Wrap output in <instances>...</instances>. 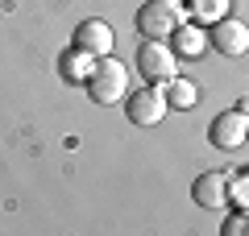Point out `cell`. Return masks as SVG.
<instances>
[{
    "label": "cell",
    "mask_w": 249,
    "mask_h": 236,
    "mask_svg": "<svg viewBox=\"0 0 249 236\" xmlns=\"http://www.w3.org/2000/svg\"><path fill=\"white\" fill-rule=\"evenodd\" d=\"M124 91H129V70H124V62L116 58H96V67H91L88 75V96L96 100V104H116V100H124Z\"/></svg>",
    "instance_id": "1"
},
{
    "label": "cell",
    "mask_w": 249,
    "mask_h": 236,
    "mask_svg": "<svg viewBox=\"0 0 249 236\" xmlns=\"http://www.w3.org/2000/svg\"><path fill=\"white\" fill-rule=\"evenodd\" d=\"M137 70H142V79H150V83H170V79L178 75V54L175 46H166L162 37H145V46L137 50Z\"/></svg>",
    "instance_id": "2"
},
{
    "label": "cell",
    "mask_w": 249,
    "mask_h": 236,
    "mask_svg": "<svg viewBox=\"0 0 249 236\" xmlns=\"http://www.w3.org/2000/svg\"><path fill=\"white\" fill-rule=\"evenodd\" d=\"M183 21H187V13H183L178 0H150V4H142V13H137L142 37H162V42H166Z\"/></svg>",
    "instance_id": "3"
},
{
    "label": "cell",
    "mask_w": 249,
    "mask_h": 236,
    "mask_svg": "<svg viewBox=\"0 0 249 236\" xmlns=\"http://www.w3.org/2000/svg\"><path fill=\"white\" fill-rule=\"evenodd\" d=\"M166 91L158 87V83H150V87H142V91H133V96L124 100V116L133 124H158L162 116H166Z\"/></svg>",
    "instance_id": "4"
},
{
    "label": "cell",
    "mask_w": 249,
    "mask_h": 236,
    "mask_svg": "<svg viewBox=\"0 0 249 236\" xmlns=\"http://www.w3.org/2000/svg\"><path fill=\"white\" fill-rule=\"evenodd\" d=\"M249 133V108H232V112H220L208 129V141L216 149H241Z\"/></svg>",
    "instance_id": "5"
},
{
    "label": "cell",
    "mask_w": 249,
    "mask_h": 236,
    "mask_svg": "<svg viewBox=\"0 0 249 236\" xmlns=\"http://www.w3.org/2000/svg\"><path fill=\"white\" fill-rule=\"evenodd\" d=\"M112 25L108 21H100V17H88V21H79L75 25V37H71V46L75 50H83V54H91V58H104L108 50H112Z\"/></svg>",
    "instance_id": "6"
},
{
    "label": "cell",
    "mask_w": 249,
    "mask_h": 236,
    "mask_svg": "<svg viewBox=\"0 0 249 236\" xmlns=\"http://www.w3.org/2000/svg\"><path fill=\"white\" fill-rule=\"evenodd\" d=\"M229 183H232V174H224V170H208V174L196 178L191 199H196L199 207H208V211H224V203H229Z\"/></svg>",
    "instance_id": "7"
},
{
    "label": "cell",
    "mask_w": 249,
    "mask_h": 236,
    "mask_svg": "<svg viewBox=\"0 0 249 236\" xmlns=\"http://www.w3.org/2000/svg\"><path fill=\"white\" fill-rule=\"evenodd\" d=\"M212 46L220 54H229V58H241L249 50V25L237 21V17H220L212 25Z\"/></svg>",
    "instance_id": "8"
},
{
    "label": "cell",
    "mask_w": 249,
    "mask_h": 236,
    "mask_svg": "<svg viewBox=\"0 0 249 236\" xmlns=\"http://www.w3.org/2000/svg\"><path fill=\"white\" fill-rule=\"evenodd\" d=\"M170 37H175V54H187V58H199V54L208 50L204 34H199L196 25H187V21H183V25H178V29H175Z\"/></svg>",
    "instance_id": "9"
},
{
    "label": "cell",
    "mask_w": 249,
    "mask_h": 236,
    "mask_svg": "<svg viewBox=\"0 0 249 236\" xmlns=\"http://www.w3.org/2000/svg\"><path fill=\"white\" fill-rule=\"evenodd\" d=\"M162 87H166V104L170 108H191L199 100V91H196V83H191V79H170V83H162Z\"/></svg>",
    "instance_id": "10"
},
{
    "label": "cell",
    "mask_w": 249,
    "mask_h": 236,
    "mask_svg": "<svg viewBox=\"0 0 249 236\" xmlns=\"http://www.w3.org/2000/svg\"><path fill=\"white\" fill-rule=\"evenodd\" d=\"M91 67H96V58H91V54H83V50H75V46H71V54L62 58V75L71 79V83H88Z\"/></svg>",
    "instance_id": "11"
},
{
    "label": "cell",
    "mask_w": 249,
    "mask_h": 236,
    "mask_svg": "<svg viewBox=\"0 0 249 236\" xmlns=\"http://www.w3.org/2000/svg\"><path fill=\"white\" fill-rule=\"evenodd\" d=\"M229 4H232V0H187L191 17H196V21H208V25H216L220 17H229Z\"/></svg>",
    "instance_id": "12"
},
{
    "label": "cell",
    "mask_w": 249,
    "mask_h": 236,
    "mask_svg": "<svg viewBox=\"0 0 249 236\" xmlns=\"http://www.w3.org/2000/svg\"><path fill=\"white\" fill-rule=\"evenodd\" d=\"M229 199H237V207L249 211V170H245V174H237V178L229 183Z\"/></svg>",
    "instance_id": "13"
},
{
    "label": "cell",
    "mask_w": 249,
    "mask_h": 236,
    "mask_svg": "<svg viewBox=\"0 0 249 236\" xmlns=\"http://www.w3.org/2000/svg\"><path fill=\"white\" fill-rule=\"evenodd\" d=\"M224 236H249V211H237L232 219H224Z\"/></svg>",
    "instance_id": "14"
},
{
    "label": "cell",
    "mask_w": 249,
    "mask_h": 236,
    "mask_svg": "<svg viewBox=\"0 0 249 236\" xmlns=\"http://www.w3.org/2000/svg\"><path fill=\"white\" fill-rule=\"evenodd\" d=\"M245 141H249V133H245Z\"/></svg>",
    "instance_id": "15"
}]
</instances>
